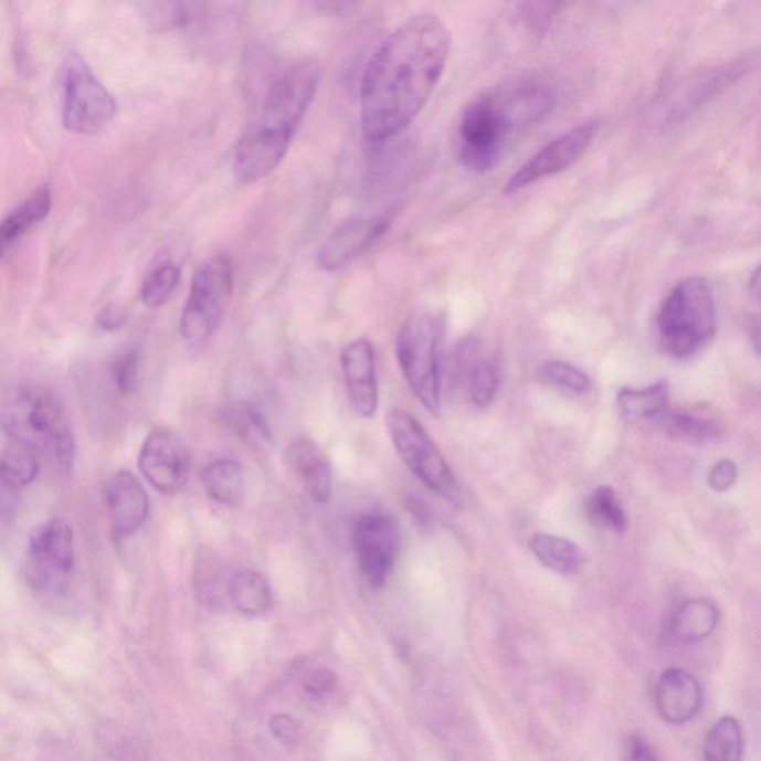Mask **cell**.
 Returning <instances> with one entry per match:
<instances>
[{"mask_svg": "<svg viewBox=\"0 0 761 761\" xmlns=\"http://www.w3.org/2000/svg\"><path fill=\"white\" fill-rule=\"evenodd\" d=\"M704 755L707 761H742L743 733L737 718L721 717L712 725L705 738Z\"/></svg>", "mask_w": 761, "mask_h": 761, "instance_id": "26", "label": "cell"}, {"mask_svg": "<svg viewBox=\"0 0 761 761\" xmlns=\"http://www.w3.org/2000/svg\"><path fill=\"white\" fill-rule=\"evenodd\" d=\"M399 545V526L393 516L384 511H368L356 520L352 546L360 573L369 586H384L394 569Z\"/></svg>", "mask_w": 761, "mask_h": 761, "instance_id": "11", "label": "cell"}, {"mask_svg": "<svg viewBox=\"0 0 761 761\" xmlns=\"http://www.w3.org/2000/svg\"><path fill=\"white\" fill-rule=\"evenodd\" d=\"M704 691L698 679L685 669L670 668L656 683L655 704L666 723H689L702 708Z\"/></svg>", "mask_w": 761, "mask_h": 761, "instance_id": "17", "label": "cell"}, {"mask_svg": "<svg viewBox=\"0 0 761 761\" xmlns=\"http://www.w3.org/2000/svg\"><path fill=\"white\" fill-rule=\"evenodd\" d=\"M391 213L373 218L350 219L326 239L317 255L318 265L325 271L346 268L357 257L369 251L391 225Z\"/></svg>", "mask_w": 761, "mask_h": 761, "instance_id": "14", "label": "cell"}, {"mask_svg": "<svg viewBox=\"0 0 761 761\" xmlns=\"http://www.w3.org/2000/svg\"><path fill=\"white\" fill-rule=\"evenodd\" d=\"M226 589L232 605L244 616H264L273 607L274 596L268 580L255 570L236 571Z\"/></svg>", "mask_w": 761, "mask_h": 761, "instance_id": "20", "label": "cell"}, {"mask_svg": "<svg viewBox=\"0 0 761 761\" xmlns=\"http://www.w3.org/2000/svg\"><path fill=\"white\" fill-rule=\"evenodd\" d=\"M588 510L598 526H603L614 532H623L627 528L625 510L619 501L616 492L607 485H601L591 494Z\"/></svg>", "mask_w": 761, "mask_h": 761, "instance_id": "28", "label": "cell"}, {"mask_svg": "<svg viewBox=\"0 0 761 761\" xmlns=\"http://www.w3.org/2000/svg\"><path fill=\"white\" fill-rule=\"evenodd\" d=\"M619 408L630 421L656 423L669 410V385L662 380L646 389H622L617 394Z\"/></svg>", "mask_w": 761, "mask_h": 761, "instance_id": "23", "label": "cell"}, {"mask_svg": "<svg viewBox=\"0 0 761 761\" xmlns=\"http://www.w3.org/2000/svg\"><path fill=\"white\" fill-rule=\"evenodd\" d=\"M341 368L351 406L362 419H372L378 410L376 352L371 341L359 338L341 352Z\"/></svg>", "mask_w": 761, "mask_h": 761, "instance_id": "16", "label": "cell"}, {"mask_svg": "<svg viewBox=\"0 0 761 761\" xmlns=\"http://www.w3.org/2000/svg\"><path fill=\"white\" fill-rule=\"evenodd\" d=\"M626 761H660L646 739L641 737L627 738L625 746Z\"/></svg>", "mask_w": 761, "mask_h": 761, "instance_id": "38", "label": "cell"}, {"mask_svg": "<svg viewBox=\"0 0 761 761\" xmlns=\"http://www.w3.org/2000/svg\"><path fill=\"white\" fill-rule=\"evenodd\" d=\"M385 425L395 453L421 483L437 496L457 500V477L420 421L410 412L393 408L387 415Z\"/></svg>", "mask_w": 761, "mask_h": 761, "instance_id": "7", "label": "cell"}, {"mask_svg": "<svg viewBox=\"0 0 761 761\" xmlns=\"http://www.w3.org/2000/svg\"><path fill=\"white\" fill-rule=\"evenodd\" d=\"M234 290V265L226 255L205 262L193 275L180 318V334L189 343L208 341L225 316Z\"/></svg>", "mask_w": 761, "mask_h": 761, "instance_id": "8", "label": "cell"}, {"mask_svg": "<svg viewBox=\"0 0 761 761\" xmlns=\"http://www.w3.org/2000/svg\"><path fill=\"white\" fill-rule=\"evenodd\" d=\"M107 514L116 540L136 535L149 515V497L131 472L115 473L106 488Z\"/></svg>", "mask_w": 761, "mask_h": 761, "instance_id": "15", "label": "cell"}, {"mask_svg": "<svg viewBox=\"0 0 761 761\" xmlns=\"http://www.w3.org/2000/svg\"><path fill=\"white\" fill-rule=\"evenodd\" d=\"M562 6L557 3H519L516 6V17L519 24L530 30L532 33H545L548 25L552 23L553 17L562 10Z\"/></svg>", "mask_w": 761, "mask_h": 761, "instance_id": "34", "label": "cell"}, {"mask_svg": "<svg viewBox=\"0 0 761 761\" xmlns=\"http://www.w3.org/2000/svg\"><path fill=\"white\" fill-rule=\"evenodd\" d=\"M320 76L317 62L300 60L274 81L260 115L236 145L234 173L240 182H260L282 165L316 97Z\"/></svg>", "mask_w": 761, "mask_h": 761, "instance_id": "3", "label": "cell"}, {"mask_svg": "<svg viewBox=\"0 0 761 761\" xmlns=\"http://www.w3.org/2000/svg\"><path fill=\"white\" fill-rule=\"evenodd\" d=\"M337 674L330 669H318L308 678L307 691L316 698L330 694L337 686Z\"/></svg>", "mask_w": 761, "mask_h": 761, "instance_id": "37", "label": "cell"}, {"mask_svg": "<svg viewBox=\"0 0 761 761\" xmlns=\"http://www.w3.org/2000/svg\"><path fill=\"white\" fill-rule=\"evenodd\" d=\"M286 462L314 503H329L334 493V471L328 455L316 442L307 437L296 438L287 446Z\"/></svg>", "mask_w": 761, "mask_h": 761, "instance_id": "18", "label": "cell"}, {"mask_svg": "<svg viewBox=\"0 0 761 761\" xmlns=\"http://www.w3.org/2000/svg\"><path fill=\"white\" fill-rule=\"evenodd\" d=\"M192 455L178 434L158 430L150 433L139 454L141 475L158 493L175 496L187 487Z\"/></svg>", "mask_w": 761, "mask_h": 761, "instance_id": "13", "label": "cell"}, {"mask_svg": "<svg viewBox=\"0 0 761 761\" xmlns=\"http://www.w3.org/2000/svg\"><path fill=\"white\" fill-rule=\"evenodd\" d=\"M75 569V535L66 519L54 518L34 528L24 558V578L34 591L62 595Z\"/></svg>", "mask_w": 761, "mask_h": 761, "instance_id": "9", "label": "cell"}, {"mask_svg": "<svg viewBox=\"0 0 761 761\" xmlns=\"http://www.w3.org/2000/svg\"><path fill=\"white\" fill-rule=\"evenodd\" d=\"M662 432L675 441L686 444L704 445L717 441L721 436V427L716 421L699 419V416L666 410L656 421Z\"/></svg>", "mask_w": 761, "mask_h": 761, "instance_id": "25", "label": "cell"}, {"mask_svg": "<svg viewBox=\"0 0 761 761\" xmlns=\"http://www.w3.org/2000/svg\"><path fill=\"white\" fill-rule=\"evenodd\" d=\"M498 389L497 368L489 360H479L468 376V393L475 405L485 408L496 398Z\"/></svg>", "mask_w": 761, "mask_h": 761, "instance_id": "32", "label": "cell"}, {"mask_svg": "<svg viewBox=\"0 0 761 761\" xmlns=\"http://www.w3.org/2000/svg\"><path fill=\"white\" fill-rule=\"evenodd\" d=\"M51 204H53V197H51L50 188L38 189L19 209L0 222V260L34 223L49 216Z\"/></svg>", "mask_w": 761, "mask_h": 761, "instance_id": "22", "label": "cell"}, {"mask_svg": "<svg viewBox=\"0 0 761 761\" xmlns=\"http://www.w3.org/2000/svg\"><path fill=\"white\" fill-rule=\"evenodd\" d=\"M124 321V316L115 309H105L101 316V325L106 329H115L121 326Z\"/></svg>", "mask_w": 761, "mask_h": 761, "instance_id": "40", "label": "cell"}, {"mask_svg": "<svg viewBox=\"0 0 761 761\" xmlns=\"http://www.w3.org/2000/svg\"><path fill=\"white\" fill-rule=\"evenodd\" d=\"M600 119H588V121L580 123L579 126L571 128V130L562 133L557 139L549 141L539 152H536L527 162H524L515 175L510 176L509 180H507L505 192H519L520 189L531 187L532 183L539 182L541 179L550 178V176L570 169L591 148L593 139H595L598 131H600Z\"/></svg>", "mask_w": 761, "mask_h": 761, "instance_id": "12", "label": "cell"}, {"mask_svg": "<svg viewBox=\"0 0 761 761\" xmlns=\"http://www.w3.org/2000/svg\"><path fill=\"white\" fill-rule=\"evenodd\" d=\"M557 105L552 85L522 73L485 89L464 109L458 124V157L464 169L483 175L501 161L511 141L543 121Z\"/></svg>", "mask_w": 761, "mask_h": 761, "instance_id": "2", "label": "cell"}, {"mask_svg": "<svg viewBox=\"0 0 761 761\" xmlns=\"http://www.w3.org/2000/svg\"><path fill=\"white\" fill-rule=\"evenodd\" d=\"M738 480V467L732 459H720L708 473V485L712 492L725 493Z\"/></svg>", "mask_w": 761, "mask_h": 761, "instance_id": "35", "label": "cell"}, {"mask_svg": "<svg viewBox=\"0 0 761 761\" xmlns=\"http://www.w3.org/2000/svg\"><path fill=\"white\" fill-rule=\"evenodd\" d=\"M662 348L686 359L702 350L717 332L716 299L702 277L679 282L662 303L656 318Z\"/></svg>", "mask_w": 761, "mask_h": 761, "instance_id": "5", "label": "cell"}, {"mask_svg": "<svg viewBox=\"0 0 761 761\" xmlns=\"http://www.w3.org/2000/svg\"><path fill=\"white\" fill-rule=\"evenodd\" d=\"M115 112V98L88 64L73 55L64 71V127L80 135H96L114 119Z\"/></svg>", "mask_w": 761, "mask_h": 761, "instance_id": "10", "label": "cell"}, {"mask_svg": "<svg viewBox=\"0 0 761 761\" xmlns=\"http://www.w3.org/2000/svg\"><path fill=\"white\" fill-rule=\"evenodd\" d=\"M180 282V269L175 264H162L157 266L145 279L141 286V300L146 307H162L178 289Z\"/></svg>", "mask_w": 761, "mask_h": 761, "instance_id": "30", "label": "cell"}, {"mask_svg": "<svg viewBox=\"0 0 761 761\" xmlns=\"http://www.w3.org/2000/svg\"><path fill=\"white\" fill-rule=\"evenodd\" d=\"M445 320L441 313L421 308L400 326L395 356L403 377L421 405L437 415L442 408L441 348Z\"/></svg>", "mask_w": 761, "mask_h": 761, "instance_id": "6", "label": "cell"}, {"mask_svg": "<svg viewBox=\"0 0 761 761\" xmlns=\"http://www.w3.org/2000/svg\"><path fill=\"white\" fill-rule=\"evenodd\" d=\"M720 622V610L707 598H694L678 605L669 622L675 640L685 644H698L716 631Z\"/></svg>", "mask_w": 761, "mask_h": 761, "instance_id": "19", "label": "cell"}, {"mask_svg": "<svg viewBox=\"0 0 761 761\" xmlns=\"http://www.w3.org/2000/svg\"><path fill=\"white\" fill-rule=\"evenodd\" d=\"M19 500V489L8 484L2 476H0V518L11 515Z\"/></svg>", "mask_w": 761, "mask_h": 761, "instance_id": "39", "label": "cell"}, {"mask_svg": "<svg viewBox=\"0 0 761 761\" xmlns=\"http://www.w3.org/2000/svg\"><path fill=\"white\" fill-rule=\"evenodd\" d=\"M228 423L249 444L266 446L273 441V433L264 415L253 406L239 405L228 412Z\"/></svg>", "mask_w": 761, "mask_h": 761, "instance_id": "29", "label": "cell"}, {"mask_svg": "<svg viewBox=\"0 0 761 761\" xmlns=\"http://www.w3.org/2000/svg\"><path fill=\"white\" fill-rule=\"evenodd\" d=\"M38 473V455L24 446L12 444L0 453V476L19 492L33 484Z\"/></svg>", "mask_w": 761, "mask_h": 761, "instance_id": "27", "label": "cell"}, {"mask_svg": "<svg viewBox=\"0 0 761 761\" xmlns=\"http://www.w3.org/2000/svg\"><path fill=\"white\" fill-rule=\"evenodd\" d=\"M531 550L546 569L562 575L578 573L582 566V552L573 541L539 532L531 539Z\"/></svg>", "mask_w": 761, "mask_h": 761, "instance_id": "24", "label": "cell"}, {"mask_svg": "<svg viewBox=\"0 0 761 761\" xmlns=\"http://www.w3.org/2000/svg\"><path fill=\"white\" fill-rule=\"evenodd\" d=\"M271 732L274 737L286 743V746L294 747L298 743L300 738V726L296 718L287 716V714H277L271 718Z\"/></svg>", "mask_w": 761, "mask_h": 761, "instance_id": "36", "label": "cell"}, {"mask_svg": "<svg viewBox=\"0 0 761 761\" xmlns=\"http://www.w3.org/2000/svg\"><path fill=\"white\" fill-rule=\"evenodd\" d=\"M201 483L210 498L219 505H240L246 494L244 468L236 459L223 458L210 463L201 472Z\"/></svg>", "mask_w": 761, "mask_h": 761, "instance_id": "21", "label": "cell"}, {"mask_svg": "<svg viewBox=\"0 0 761 761\" xmlns=\"http://www.w3.org/2000/svg\"><path fill=\"white\" fill-rule=\"evenodd\" d=\"M451 45L448 28L433 14L411 17L384 39L360 89L367 140H390L414 121L444 75Z\"/></svg>", "mask_w": 761, "mask_h": 761, "instance_id": "1", "label": "cell"}, {"mask_svg": "<svg viewBox=\"0 0 761 761\" xmlns=\"http://www.w3.org/2000/svg\"><path fill=\"white\" fill-rule=\"evenodd\" d=\"M0 425L14 444L44 455L63 471L75 459V438L66 411L45 387L21 384L3 395Z\"/></svg>", "mask_w": 761, "mask_h": 761, "instance_id": "4", "label": "cell"}, {"mask_svg": "<svg viewBox=\"0 0 761 761\" xmlns=\"http://www.w3.org/2000/svg\"><path fill=\"white\" fill-rule=\"evenodd\" d=\"M539 377L546 384L557 387V389L569 391V393L584 394L591 390V378L573 364L549 360L539 368Z\"/></svg>", "mask_w": 761, "mask_h": 761, "instance_id": "31", "label": "cell"}, {"mask_svg": "<svg viewBox=\"0 0 761 761\" xmlns=\"http://www.w3.org/2000/svg\"><path fill=\"white\" fill-rule=\"evenodd\" d=\"M140 350L136 346L123 348L112 360L110 373L116 389L123 394L135 391L139 380Z\"/></svg>", "mask_w": 761, "mask_h": 761, "instance_id": "33", "label": "cell"}]
</instances>
